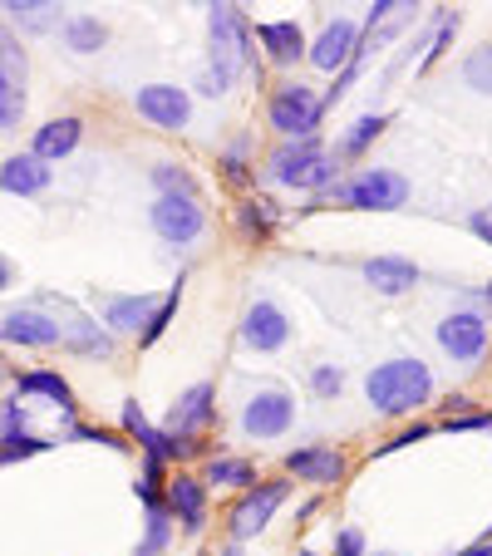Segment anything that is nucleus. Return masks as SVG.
Masks as SVG:
<instances>
[{
  "label": "nucleus",
  "mask_w": 492,
  "mask_h": 556,
  "mask_svg": "<svg viewBox=\"0 0 492 556\" xmlns=\"http://www.w3.org/2000/svg\"><path fill=\"white\" fill-rule=\"evenodd\" d=\"M365 400L379 414L399 419V414H414L433 400V369L424 359H384V365L369 369L365 379Z\"/></svg>",
  "instance_id": "obj_1"
},
{
  "label": "nucleus",
  "mask_w": 492,
  "mask_h": 556,
  "mask_svg": "<svg viewBox=\"0 0 492 556\" xmlns=\"http://www.w3.org/2000/svg\"><path fill=\"white\" fill-rule=\"evenodd\" d=\"M266 173H272V182L295 188V192H330L340 182L336 157H330V148L320 138H291V143H281L266 157Z\"/></svg>",
  "instance_id": "obj_2"
},
{
  "label": "nucleus",
  "mask_w": 492,
  "mask_h": 556,
  "mask_svg": "<svg viewBox=\"0 0 492 556\" xmlns=\"http://www.w3.org/2000/svg\"><path fill=\"white\" fill-rule=\"evenodd\" d=\"M30 109V54L21 35L0 21V134H21Z\"/></svg>",
  "instance_id": "obj_3"
},
{
  "label": "nucleus",
  "mask_w": 492,
  "mask_h": 556,
  "mask_svg": "<svg viewBox=\"0 0 492 556\" xmlns=\"http://www.w3.org/2000/svg\"><path fill=\"white\" fill-rule=\"evenodd\" d=\"M40 311L54 315V326H60V345L74 350V355H89V359H109L114 355V336H109L104 326H99L89 311H79V305L70 301V295H54V291H40Z\"/></svg>",
  "instance_id": "obj_4"
},
{
  "label": "nucleus",
  "mask_w": 492,
  "mask_h": 556,
  "mask_svg": "<svg viewBox=\"0 0 492 556\" xmlns=\"http://www.w3.org/2000/svg\"><path fill=\"white\" fill-rule=\"evenodd\" d=\"M207 35H212V54L207 60L227 64V70L247 74L256 70V30L252 21H247V11L241 5H207Z\"/></svg>",
  "instance_id": "obj_5"
},
{
  "label": "nucleus",
  "mask_w": 492,
  "mask_h": 556,
  "mask_svg": "<svg viewBox=\"0 0 492 556\" xmlns=\"http://www.w3.org/2000/svg\"><path fill=\"white\" fill-rule=\"evenodd\" d=\"M330 202L350 212H399L408 202V178L394 168H359L355 178L330 188Z\"/></svg>",
  "instance_id": "obj_6"
},
{
  "label": "nucleus",
  "mask_w": 492,
  "mask_h": 556,
  "mask_svg": "<svg viewBox=\"0 0 492 556\" xmlns=\"http://www.w3.org/2000/svg\"><path fill=\"white\" fill-rule=\"evenodd\" d=\"M325 109H320V94H315L311 85H301V79H291V85H276L272 89V104H266V124L276 128V134L291 143V138H315V128H320Z\"/></svg>",
  "instance_id": "obj_7"
},
{
  "label": "nucleus",
  "mask_w": 492,
  "mask_h": 556,
  "mask_svg": "<svg viewBox=\"0 0 492 556\" xmlns=\"http://www.w3.org/2000/svg\"><path fill=\"white\" fill-rule=\"evenodd\" d=\"M492 345V326L482 311H453L439 320V350L453 365H478Z\"/></svg>",
  "instance_id": "obj_8"
},
{
  "label": "nucleus",
  "mask_w": 492,
  "mask_h": 556,
  "mask_svg": "<svg viewBox=\"0 0 492 556\" xmlns=\"http://www.w3.org/2000/svg\"><path fill=\"white\" fill-rule=\"evenodd\" d=\"M291 497V483H256V488H247L241 493V503L231 507V522H227V532H231V542H252V536H262L266 527H272V517H276V507Z\"/></svg>",
  "instance_id": "obj_9"
},
{
  "label": "nucleus",
  "mask_w": 492,
  "mask_h": 556,
  "mask_svg": "<svg viewBox=\"0 0 492 556\" xmlns=\"http://www.w3.org/2000/svg\"><path fill=\"white\" fill-rule=\"evenodd\" d=\"M148 222L168 247H192L207 231V212H202V198H153L148 207Z\"/></svg>",
  "instance_id": "obj_10"
},
{
  "label": "nucleus",
  "mask_w": 492,
  "mask_h": 556,
  "mask_svg": "<svg viewBox=\"0 0 492 556\" xmlns=\"http://www.w3.org/2000/svg\"><path fill=\"white\" fill-rule=\"evenodd\" d=\"M295 424V400L286 389H262L241 409V433L247 439H286Z\"/></svg>",
  "instance_id": "obj_11"
},
{
  "label": "nucleus",
  "mask_w": 492,
  "mask_h": 556,
  "mask_svg": "<svg viewBox=\"0 0 492 556\" xmlns=\"http://www.w3.org/2000/svg\"><path fill=\"white\" fill-rule=\"evenodd\" d=\"M134 109H138V118H148V124L163 128V134H182L192 118V99H188V89H178V85H143L134 94Z\"/></svg>",
  "instance_id": "obj_12"
},
{
  "label": "nucleus",
  "mask_w": 492,
  "mask_h": 556,
  "mask_svg": "<svg viewBox=\"0 0 492 556\" xmlns=\"http://www.w3.org/2000/svg\"><path fill=\"white\" fill-rule=\"evenodd\" d=\"M212 419H217V384H212V379H198L192 389H182L178 404L168 409L163 433H173V439H198Z\"/></svg>",
  "instance_id": "obj_13"
},
{
  "label": "nucleus",
  "mask_w": 492,
  "mask_h": 556,
  "mask_svg": "<svg viewBox=\"0 0 492 556\" xmlns=\"http://www.w3.org/2000/svg\"><path fill=\"white\" fill-rule=\"evenodd\" d=\"M291 340V315L276 301H252L247 315H241V345L256 350V355H272Z\"/></svg>",
  "instance_id": "obj_14"
},
{
  "label": "nucleus",
  "mask_w": 492,
  "mask_h": 556,
  "mask_svg": "<svg viewBox=\"0 0 492 556\" xmlns=\"http://www.w3.org/2000/svg\"><path fill=\"white\" fill-rule=\"evenodd\" d=\"M355 50H359V25L345 21V15H336V21L315 35V45L305 50V60H311L320 74H345L350 60H355Z\"/></svg>",
  "instance_id": "obj_15"
},
{
  "label": "nucleus",
  "mask_w": 492,
  "mask_h": 556,
  "mask_svg": "<svg viewBox=\"0 0 492 556\" xmlns=\"http://www.w3.org/2000/svg\"><path fill=\"white\" fill-rule=\"evenodd\" d=\"M0 340L25 345V350H54L60 345V326H54V315L40 311V305H15L0 320Z\"/></svg>",
  "instance_id": "obj_16"
},
{
  "label": "nucleus",
  "mask_w": 492,
  "mask_h": 556,
  "mask_svg": "<svg viewBox=\"0 0 492 556\" xmlns=\"http://www.w3.org/2000/svg\"><path fill=\"white\" fill-rule=\"evenodd\" d=\"M163 503H168L173 522H182V532L198 536L207 527V483L192 472H173L168 488H163Z\"/></svg>",
  "instance_id": "obj_17"
},
{
  "label": "nucleus",
  "mask_w": 492,
  "mask_h": 556,
  "mask_svg": "<svg viewBox=\"0 0 492 556\" xmlns=\"http://www.w3.org/2000/svg\"><path fill=\"white\" fill-rule=\"evenodd\" d=\"M157 311V295L138 291V295H99V320L109 336H143L148 315Z\"/></svg>",
  "instance_id": "obj_18"
},
{
  "label": "nucleus",
  "mask_w": 492,
  "mask_h": 556,
  "mask_svg": "<svg viewBox=\"0 0 492 556\" xmlns=\"http://www.w3.org/2000/svg\"><path fill=\"white\" fill-rule=\"evenodd\" d=\"M286 472H291L295 483H340V472H345V458H340V448H330V443H311V448H295L286 453Z\"/></svg>",
  "instance_id": "obj_19"
},
{
  "label": "nucleus",
  "mask_w": 492,
  "mask_h": 556,
  "mask_svg": "<svg viewBox=\"0 0 492 556\" xmlns=\"http://www.w3.org/2000/svg\"><path fill=\"white\" fill-rule=\"evenodd\" d=\"M0 21L11 25L15 35H60L64 25V5L60 0H5Z\"/></svg>",
  "instance_id": "obj_20"
},
{
  "label": "nucleus",
  "mask_w": 492,
  "mask_h": 556,
  "mask_svg": "<svg viewBox=\"0 0 492 556\" xmlns=\"http://www.w3.org/2000/svg\"><path fill=\"white\" fill-rule=\"evenodd\" d=\"M79 138H85V118H50L45 128H35L30 138V157H40V163H60V157H70L74 148H79Z\"/></svg>",
  "instance_id": "obj_21"
},
{
  "label": "nucleus",
  "mask_w": 492,
  "mask_h": 556,
  "mask_svg": "<svg viewBox=\"0 0 492 556\" xmlns=\"http://www.w3.org/2000/svg\"><path fill=\"white\" fill-rule=\"evenodd\" d=\"M252 30H256V45L266 50L272 64H295V60H305V50H311V40L301 35L295 21H262V25H252Z\"/></svg>",
  "instance_id": "obj_22"
},
{
  "label": "nucleus",
  "mask_w": 492,
  "mask_h": 556,
  "mask_svg": "<svg viewBox=\"0 0 492 556\" xmlns=\"http://www.w3.org/2000/svg\"><path fill=\"white\" fill-rule=\"evenodd\" d=\"M50 188V163L30 153H15L0 163V192H11V198H40Z\"/></svg>",
  "instance_id": "obj_23"
},
{
  "label": "nucleus",
  "mask_w": 492,
  "mask_h": 556,
  "mask_svg": "<svg viewBox=\"0 0 492 556\" xmlns=\"http://www.w3.org/2000/svg\"><path fill=\"white\" fill-rule=\"evenodd\" d=\"M359 271H365V281L375 286L379 295H404L419 286V266L408 262V256H369Z\"/></svg>",
  "instance_id": "obj_24"
},
{
  "label": "nucleus",
  "mask_w": 492,
  "mask_h": 556,
  "mask_svg": "<svg viewBox=\"0 0 492 556\" xmlns=\"http://www.w3.org/2000/svg\"><path fill=\"white\" fill-rule=\"evenodd\" d=\"M60 40H64L70 54H99L104 40H109V25L99 21V15H64Z\"/></svg>",
  "instance_id": "obj_25"
},
{
  "label": "nucleus",
  "mask_w": 492,
  "mask_h": 556,
  "mask_svg": "<svg viewBox=\"0 0 492 556\" xmlns=\"http://www.w3.org/2000/svg\"><path fill=\"white\" fill-rule=\"evenodd\" d=\"M202 483H212V488H256V468L247 458H231V453H217V458L207 463V472H202Z\"/></svg>",
  "instance_id": "obj_26"
},
{
  "label": "nucleus",
  "mask_w": 492,
  "mask_h": 556,
  "mask_svg": "<svg viewBox=\"0 0 492 556\" xmlns=\"http://www.w3.org/2000/svg\"><path fill=\"white\" fill-rule=\"evenodd\" d=\"M178 305H182V276L168 286V291L157 295V311L148 315V326H143V336H138V345H157V340L168 336V326H173V315H178Z\"/></svg>",
  "instance_id": "obj_27"
},
{
  "label": "nucleus",
  "mask_w": 492,
  "mask_h": 556,
  "mask_svg": "<svg viewBox=\"0 0 492 556\" xmlns=\"http://www.w3.org/2000/svg\"><path fill=\"white\" fill-rule=\"evenodd\" d=\"M237 227L247 231V237H256V242H266L276 227V207L266 198H241L237 202Z\"/></svg>",
  "instance_id": "obj_28"
},
{
  "label": "nucleus",
  "mask_w": 492,
  "mask_h": 556,
  "mask_svg": "<svg viewBox=\"0 0 492 556\" xmlns=\"http://www.w3.org/2000/svg\"><path fill=\"white\" fill-rule=\"evenodd\" d=\"M21 394H45V400H54L60 409H74L70 384H64V375H54V369H30V375H21Z\"/></svg>",
  "instance_id": "obj_29"
},
{
  "label": "nucleus",
  "mask_w": 492,
  "mask_h": 556,
  "mask_svg": "<svg viewBox=\"0 0 492 556\" xmlns=\"http://www.w3.org/2000/svg\"><path fill=\"white\" fill-rule=\"evenodd\" d=\"M153 188H157V198H198V178L182 163H157Z\"/></svg>",
  "instance_id": "obj_30"
},
{
  "label": "nucleus",
  "mask_w": 492,
  "mask_h": 556,
  "mask_svg": "<svg viewBox=\"0 0 492 556\" xmlns=\"http://www.w3.org/2000/svg\"><path fill=\"white\" fill-rule=\"evenodd\" d=\"M458 74H463V85H468L472 94H492V45H478V50L463 54Z\"/></svg>",
  "instance_id": "obj_31"
},
{
  "label": "nucleus",
  "mask_w": 492,
  "mask_h": 556,
  "mask_svg": "<svg viewBox=\"0 0 492 556\" xmlns=\"http://www.w3.org/2000/svg\"><path fill=\"white\" fill-rule=\"evenodd\" d=\"M384 124H389L384 114H359L355 124H350V134L340 138V157H359L379 134H384Z\"/></svg>",
  "instance_id": "obj_32"
},
{
  "label": "nucleus",
  "mask_w": 492,
  "mask_h": 556,
  "mask_svg": "<svg viewBox=\"0 0 492 556\" xmlns=\"http://www.w3.org/2000/svg\"><path fill=\"white\" fill-rule=\"evenodd\" d=\"M168 542H173V513H168V503H163V507H148V532H143V542H138V556L168 552Z\"/></svg>",
  "instance_id": "obj_33"
},
{
  "label": "nucleus",
  "mask_w": 492,
  "mask_h": 556,
  "mask_svg": "<svg viewBox=\"0 0 492 556\" xmlns=\"http://www.w3.org/2000/svg\"><path fill=\"white\" fill-rule=\"evenodd\" d=\"M458 25H463V15L458 11H439L433 15V40H429V50H424V70H433V64L449 54V45H453V35H458Z\"/></svg>",
  "instance_id": "obj_34"
},
{
  "label": "nucleus",
  "mask_w": 492,
  "mask_h": 556,
  "mask_svg": "<svg viewBox=\"0 0 492 556\" xmlns=\"http://www.w3.org/2000/svg\"><path fill=\"white\" fill-rule=\"evenodd\" d=\"M168 463H157V458H143V478L134 483V493H138V503L143 507H163V483H168Z\"/></svg>",
  "instance_id": "obj_35"
},
{
  "label": "nucleus",
  "mask_w": 492,
  "mask_h": 556,
  "mask_svg": "<svg viewBox=\"0 0 492 556\" xmlns=\"http://www.w3.org/2000/svg\"><path fill=\"white\" fill-rule=\"evenodd\" d=\"M231 85H237V70H227V64L207 60V64L198 70V94L222 99V94H231Z\"/></svg>",
  "instance_id": "obj_36"
},
{
  "label": "nucleus",
  "mask_w": 492,
  "mask_h": 556,
  "mask_svg": "<svg viewBox=\"0 0 492 556\" xmlns=\"http://www.w3.org/2000/svg\"><path fill=\"white\" fill-rule=\"evenodd\" d=\"M50 448V439H35V433H0V463L15 458H35V453Z\"/></svg>",
  "instance_id": "obj_37"
},
{
  "label": "nucleus",
  "mask_w": 492,
  "mask_h": 556,
  "mask_svg": "<svg viewBox=\"0 0 492 556\" xmlns=\"http://www.w3.org/2000/svg\"><path fill=\"white\" fill-rule=\"evenodd\" d=\"M247 138H237V143L227 148V153H222V173H227V182H237V188H247V182H252V163H247Z\"/></svg>",
  "instance_id": "obj_38"
},
{
  "label": "nucleus",
  "mask_w": 492,
  "mask_h": 556,
  "mask_svg": "<svg viewBox=\"0 0 492 556\" xmlns=\"http://www.w3.org/2000/svg\"><path fill=\"white\" fill-rule=\"evenodd\" d=\"M311 389L320 394V400L340 394V389H345V369H340V365H315L311 369Z\"/></svg>",
  "instance_id": "obj_39"
},
{
  "label": "nucleus",
  "mask_w": 492,
  "mask_h": 556,
  "mask_svg": "<svg viewBox=\"0 0 492 556\" xmlns=\"http://www.w3.org/2000/svg\"><path fill=\"white\" fill-rule=\"evenodd\" d=\"M25 424H30L25 404H0V433H25Z\"/></svg>",
  "instance_id": "obj_40"
},
{
  "label": "nucleus",
  "mask_w": 492,
  "mask_h": 556,
  "mask_svg": "<svg viewBox=\"0 0 492 556\" xmlns=\"http://www.w3.org/2000/svg\"><path fill=\"white\" fill-rule=\"evenodd\" d=\"M336 556H365V532H359V527H340L336 532Z\"/></svg>",
  "instance_id": "obj_41"
},
{
  "label": "nucleus",
  "mask_w": 492,
  "mask_h": 556,
  "mask_svg": "<svg viewBox=\"0 0 492 556\" xmlns=\"http://www.w3.org/2000/svg\"><path fill=\"white\" fill-rule=\"evenodd\" d=\"M468 231L478 237L482 247H492V202L488 207H478V212H468Z\"/></svg>",
  "instance_id": "obj_42"
},
{
  "label": "nucleus",
  "mask_w": 492,
  "mask_h": 556,
  "mask_svg": "<svg viewBox=\"0 0 492 556\" xmlns=\"http://www.w3.org/2000/svg\"><path fill=\"white\" fill-rule=\"evenodd\" d=\"M433 433V424H414V429H404V433H394V439L384 443L379 453H394V448H408V443H419V439H429Z\"/></svg>",
  "instance_id": "obj_43"
},
{
  "label": "nucleus",
  "mask_w": 492,
  "mask_h": 556,
  "mask_svg": "<svg viewBox=\"0 0 492 556\" xmlns=\"http://www.w3.org/2000/svg\"><path fill=\"white\" fill-rule=\"evenodd\" d=\"M449 433H472V429H492V414H458V419L443 424Z\"/></svg>",
  "instance_id": "obj_44"
},
{
  "label": "nucleus",
  "mask_w": 492,
  "mask_h": 556,
  "mask_svg": "<svg viewBox=\"0 0 492 556\" xmlns=\"http://www.w3.org/2000/svg\"><path fill=\"white\" fill-rule=\"evenodd\" d=\"M453 556H492V542H472V546H463V552H453Z\"/></svg>",
  "instance_id": "obj_45"
},
{
  "label": "nucleus",
  "mask_w": 492,
  "mask_h": 556,
  "mask_svg": "<svg viewBox=\"0 0 492 556\" xmlns=\"http://www.w3.org/2000/svg\"><path fill=\"white\" fill-rule=\"evenodd\" d=\"M11 281H15V266L0 256V291H11Z\"/></svg>",
  "instance_id": "obj_46"
},
{
  "label": "nucleus",
  "mask_w": 492,
  "mask_h": 556,
  "mask_svg": "<svg viewBox=\"0 0 492 556\" xmlns=\"http://www.w3.org/2000/svg\"><path fill=\"white\" fill-rule=\"evenodd\" d=\"M482 295H488V305H492V281H488V291H482Z\"/></svg>",
  "instance_id": "obj_47"
},
{
  "label": "nucleus",
  "mask_w": 492,
  "mask_h": 556,
  "mask_svg": "<svg viewBox=\"0 0 492 556\" xmlns=\"http://www.w3.org/2000/svg\"><path fill=\"white\" fill-rule=\"evenodd\" d=\"M222 556H241V552H237V546H231V552H222Z\"/></svg>",
  "instance_id": "obj_48"
},
{
  "label": "nucleus",
  "mask_w": 492,
  "mask_h": 556,
  "mask_svg": "<svg viewBox=\"0 0 492 556\" xmlns=\"http://www.w3.org/2000/svg\"><path fill=\"white\" fill-rule=\"evenodd\" d=\"M301 556H320V552H301Z\"/></svg>",
  "instance_id": "obj_49"
}]
</instances>
